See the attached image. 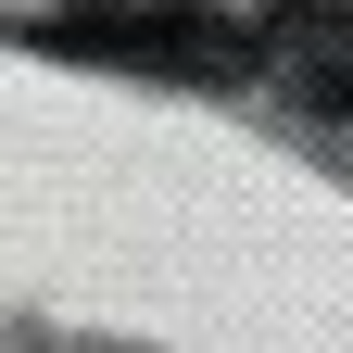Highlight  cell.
<instances>
[{
  "instance_id": "obj_1",
  "label": "cell",
  "mask_w": 353,
  "mask_h": 353,
  "mask_svg": "<svg viewBox=\"0 0 353 353\" xmlns=\"http://www.w3.org/2000/svg\"><path fill=\"white\" fill-rule=\"evenodd\" d=\"M38 51L63 63H126V76H252L265 63V26H228V13H76V26H38Z\"/></svg>"
},
{
  "instance_id": "obj_2",
  "label": "cell",
  "mask_w": 353,
  "mask_h": 353,
  "mask_svg": "<svg viewBox=\"0 0 353 353\" xmlns=\"http://www.w3.org/2000/svg\"><path fill=\"white\" fill-rule=\"evenodd\" d=\"M265 63H278L316 114H353V0H303V13L265 26Z\"/></svg>"
}]
</instances>
